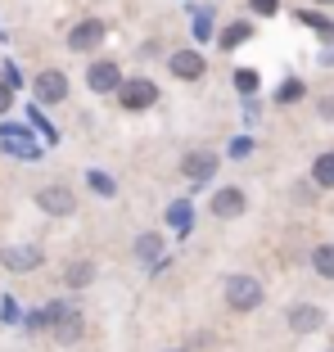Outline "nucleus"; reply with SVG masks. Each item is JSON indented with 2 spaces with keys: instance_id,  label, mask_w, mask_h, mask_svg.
Here are the masks:
<instances>
[{
  "instance_id": "412c9836",
  "label": "nucleus",
  "mask_w": 334,
  "mask_h": 352,
  "mask_svg": "<svg viewBox=\"0 0 334 352\" xmlns=\"http://www.w3.org/2000/svg\"><path fill=\"white\" fill-rule=\"evenodd\" d=\"M86 181H91V190H95V195H104V199H113V181H109L104 172H91V176H86Z\"/></svg>"
},
{
  "instance_id": "c9c22d12",
  "label": "nucleus",
  "mask_w": 334,
  "mask_h": 352,
  "mask_svg": "<svg viewBox=\"0 0 334 352\" xmlns=\"http://www.w3.org/2000/svg\"><path fill=\"white\" fill-rule=\"evenodd\" d=\"M330 352H334V348H330Z\"/></svg>"
},
{
  "instance_id": "5701e85b",
  "label": "nucleus",
  "mask_w": 334,
  "mask_h": 352,
  "mask_svg": "<svg viewBox=\"0 0 334 352\" xmlns=\"http://www.w3.org/2000/svg\"><path fill=\"white\" fill-rule=\"evenodd\" d=\"M293 19H298V23H307L312 32H325V28H330V19H321V14H312V10H298Z\"/></svg>"
},
{
  "instance_id": "a878e982",
  "label": "nucleus",
  "mask_w": 334,
  "mask_h": 352,
  "mask_svg": "<svg viewBox=\"0 0 334 352\" xmlns=\"http://www.w3.org/2000/svg\"><path fill=\"white\" fill-rule=\"evenodd\" d=\"M0 316H5V321H10V325L19 321V302H14L10 294H5V298H0Z\"/></svg>"
},
{
  "instance_id": "72a5a7b5",
  "label": "nucleus",
  "mask_w": 334,
  "mask_h": 352,
  "mask_svg": "<svg viewBox=\"0 0 334 352\" xmlns=\"http://www.w3.org/2000/svg\"><path fill=\"white\" fill-rule=\"evenodd\" d=\"M321 5H334V0H321Z\"/></svg>"
},
{
  "instance_id": "b1692460",
  "label": "nucleus",
  "mask_w": 334,
  "mask_h": 352,
  "mask_svg": "<svg viewBox=\"0 0 334 352\" xmlns=\"http://www.w3.org/2000/svg\"><path fill=\"white\" fill-rule=\"evenodd\" d=\"M235 86H240L244 95H253L258 91V73H253V68H240V73H235Z\"/></svg>"
},
{
  "instance_id": "ddd939ff",
  "label": "nucleus",
  "mask_w": 334,
  "mask_h": 352,
  "mask_svg": "<svg viewBox=\"0 0 334 352\" xmlns=\"http://www.w3.org/2000/svg\"><path fill=\"white\" fill-rule=\"evenodd\" d=\"M244 212V190H235V186H226V190H217L212 195V217H240Z\"/></svg>"
},
{
  "instance_id": "f257e3e1",
  "label": "nucleus",
  "mask_w": 334,
  "mask_h": 352,
  "mask_svg": "<svg viewBox=\"0 0 334 352\" xmlns=\"http://www.w3.org/2000/svg\"><path fill=\"white\" fill-rule=\"evenodd\" d=\"M45 330L59 343H73L77 334H82V311H77L73 302H45Z\"/></svg>"
},
{
  "instance_id": "bb28decb",
  "label": "nucleus",
  "mask_w": 334,
  "mask_h": 352,
  "mask_svg": "<svg viewBox=\"0 0 334 352\" xmlns=\"http://www.w3.org/2000/svg\"><path fill=\"white\" fill-rule=\"evenodd\" d=\"M253 149V135H240V140H230V158H244Z\"/></svg>"
},
{
  "instance_id": "7ed1b4c3",
  "label": "nucleus",
  "mask_w": 334,
  "mask_h": 352,
  "mask_svg": "<svg viewBox=\"0 0 334 352\" xmlns=\"http://www.w3.org/2000/svg\"><path fill=\"white\" fill-rule=\"evenodd\" d=\"M104 32H109V23H104V19H82L73 32H68V50H77V54H91V50H100V41H104Z\"/></svg>"
},
{
  "instance_id": "f03ea898",
  "label": "nucleus",
  "mask_w": 334,
  "mask_h": 352,
  "mask_svg": "<svg viewBox=\"0 0 334 352\" xmlns=\"http://www.w3.org/2000/svg\"><path fill=\"white\" fill-rule=\"evenodd\" d=\"M226 302H230V311H253L262 302L258 276H230L226 280Z\"/></svg>"
},
{
  "instance_id": "a211bd4d",
  "label": "nucleus",
  "mask_w": 334,
  "mask_h": 352,
  "mask_svg": "<svg viewBox=\"0 0 334 352\" xmlns=\"http://www.w3.org/2000/svg\"><path fill=\"white\" fill-rule=\"evenodd\" d=\"M253 36V23H230L226 32H221L217 41H221V50H235V45H244Z\"/></svg>"
},
{
  "instance_id": "393cba45",
  "label": "nucleus",
  "mask_w": 334,
  "mask_h": 352,
  "mask_svg": "<svg viewBox=\"0 0 334 352\" xmlns=\"http://www.w3.org/2000/svg\"><path fill=\"white\" fill-rule=\"evenodd\" d=\"M194 36H199V41H208V36H212V14H194Z\"/></svg>"
},
{
  "instance_id": "20e7f679",
  "label": "nucleus",
  "mask_w": 334,
  "mask_h": 352,
  "mask_svg": "<svg viewBox=\"0 0 334 352\" xmlns=\"http://www.w3.org/2000/svg\"><path fill=\"white\" fill-rule=\"evenodd\" d=\"M86 86H91L95 95H118L122 91V73H118L113 59H95L91 68H86Z\"/></svg>"
},
{
  "instance_id": "1a4fd4ad",
  "label": "nucleus",
  "mask_w": 334,
  "mask_h": 352,
  "mask_svg": "<svg viewBox=\"0 0 334 352\" xmlns=\"http://www.w3.org/2000/svg\"><path fill=\"white\" fill-rule=\"evenodd\" d=\"M36 204H41V212H50V217H68L77 208V195L68 186H41L36 190Z\"/></svg>"
},
{
  "instance_id": "2f4dec72",
  "label": "nucleus",
  "mask_w": 334,
  "mask_h": 352,
  "mask_svg": "<svg viewBox=\"0 0 334 352\" xmlns=\"http://www.w3.org/2000/svg\"><path fill=\"white\" fill-rule=\"evenodd\" d=\"M321 63H325V68L334 63V45H325V50H321Z\"/></svg>"
},
{
  "instance_id": "f704fd0d",
  "label": "nucleus",
  "mask_w": 334,
  "mask_h": 352,
  "mask_svg": "<svg viewBox=\"0 0 334 352\" xmlns=\"http://www.w3.org/2000/svg\"><path fill=\"white\" fill-rule=\"evenodd\" d=\"M172 352H186V348H172Z\"/></svg>"
},
{
  "instance_id": "0eeeda50",
  "label": "nucleus",
  "mask_w": 334,
  "mask_h": 352,
  "mask_svg": "<svg viewBox=\"0 0 334 352\" xmlns=\"http://www.w3.org/2000/svg\"><path fill=\"white\" fill-rule=\"evenodd\" d=\"M32 91H36V104H63L68 100V77L59 68H45V73H36Z\"/></svg>"
},
{
  "instance_id": "4be33fe9",
  "label": "nucleus",
  "mask_w": 334,
  "mask_h": 352,
  "mask_svg": "<svg viewBox=\"0 0 334 352\" xmlns=\"http://www.w3.org/2000/svg\"><path fill=\"white\" fill-rule=\"evenodd\" d=\"M27 122L36 126V131H45V135H50V140H54V135H59V131H54V126H50V122H45V118H41V104H32V109H27Z\"/></svg>"
},
{
  "instance_id": "6ab92c4d",
  "label": "nucleus",
  "mask_w": 334,
  "mask_h": 352,
  "mask_svg": "<svg viewBox=\"0 0 334 352\" xmlns=\"http://www.w3.org/2000/svg\"><path fill=\"white\" fill-rule=\"evenodd\" d=\"M312 267H316V276L334 280V244H321V249H312Z\"/></svg>"
},
{
  "instance_id": "f8f14e48",
  "label": "nucleus",
  "mask_w": 334,
  "mask_h": 352,
  "mask_svg": "<svg viewBox=\"0 0 334 352\" xmlns=\"http://www.w3.org/2000/svg\"><path fill=\"white\" fill-rule=\"evenodd\" d=\"M167 68H172V73H177L181 82H199L208 63H203V54H199V50H177L172 59H167Z\"/></svg>"
},
{
  "instance_id": "473e14b6",
  "label": "nucleus",
  "mask_w": 334,
  "mask_h": 352,
  "mask_svg": "<svg viewBox=\"0 0 334 352\" xmlns=\"http://www.w3.org/2000/svg\"><path fill=\"white\" fill-rule=\"evenodd\" d=\"M321 118H334V100H321Z\"/></svg>"
},
{
  "instance_id": "c85d7f7f",
  "label": "nucleus",
  "mask_w": 334,
  "mask_h": 352,
  "mask_svg": "<svg viewBox=\"0 0 334 352\" xmlns=\"http://www.w3.org/2000/svg\"><path fill=\"white\" fill-rule=\"evenodd\" d=\"M27 330H45V307H36V311L27 316Z\"/></svg>"
},
{
  "instance_id": "f3484780",
  "label": "nucleus",
  "mask_w": 334,
  "mask_h": 352,
  "mask_svg": "<svg viewBox=\"0 0 334 352\" xmlns=\"http://www.w3.org/2000/svg\"><path fill=\"white\" fill-rule=\"evenodd\" d=\"M312 181H316L321 190H334V149H330V154H321V158L312 163Z\"/></svg>"
},
{
  "instance_id": "c756f323",
  "label": "nucleus",
  "mask_w": 334,
  "mask_h": 352,
  "mask_svg": "<svg viewBox=\"0 0 334 352\" xmlns=\"http://www.w3.org/2000/svg\"><path fill=\"white\" fill-rule=\"evenodd\" d=\"M253 10H258V14H276L280 5H276V0H253Z\"/></svg>"
},
{
  "instance_id": "cd10ccee",
  "label": "nucleus",
  "mask_w": 334,
  "mask_h": 352,
  "mask_svg": "<svg viewBox=\"0 0 334 352\" xmlns=\"http://www.w3.org/2000/svg\"><path fill=\"white\" fill-rule=\"evenodd\" d=\"M10 104H14V86L0 82V113H10Z\"/></svg>"
},
{
  "instance_id": "6e6552de",
  "label": "nucleus",
  "mask_w": 334,
  "mask_h": 352,
  "mask_svg": "<svg viewBox=\"0 0 334 352\" xmlns=\"http://www.w3.org/2000/svg\"><path fill=\"white\" fill-rule=\"evenodd\" d=\"M0 145H5V154H14V158H41V145H32L27 126H19V122L0 126Z\"/></svg>"
},
{
  "instance_id": "7c9ffc66",
  "label": "nucleus",
  "mask_w": 334,
  "mask_h": 352,
  "mask_svg": "<svg viewBox=\"0 0 334 352\" xmlns=\"http://www.w3.org/2000/svg\"><path fill=\"white\" fill-rule=\"evenodd\" d=\"M5 82H10V86H23V77H19V68H14V63H5Z\"/></svg>"
},
{
  "instance_id": "4468645a",
  "label": "nucleus",
  "mask_w": 334,
  "mask_h": 352,
  "mask_svg": "<svg viewBox=\"0 0 334 352\" xmlns=\"http://www.w3.org/2000/svg\"><path fill=\"white\" fill-rule=\"evenodd\" d=\"M136 258H140V262H149V267H158V262H163V239H158L154 230L136 239Z\"/></svg>"
},
{
  "instance_id": "423d86ee",
  "label": "nucleus",
  "mask_w": 334,
  "mask_h": 352,
  "mask_svg": "<svg viewBox=\"0 0 334 352\" xmlns=\"http://www.w3.org/2000/svg\"><path fill=\"white\" fill-rule=\"evenodd\" d=\"M41 262H45V253L36 249V244H10V249H0V267L19 271V276H23V271H36Z\"/></svg>"
},
{
  "instance_id": "dca6fc26",
  "label": "nucleus",
  "mask_w": 334,
  "mask_h": 352,
  "mask_svg": "<svg viewBox=\"0 0 334 352\" xmlns=\"http://www.w3.org/2000/svg\"><path fill=\"white\" fill-rule=\"evenodd\" d=\"M63 280L73 285V289H86L95 280V262H68V271H63Z\"/></svg>"
},
{
  "instance_id": "aec40b11",
  "label": "nucleus",
  "mask_w": 334,
  "mask_h": 352,
  "mask_svg": "<svg viewBox=\"0 0 334 352\" xmlns=\"http://www.w3.org/2000/svg\"><path fill=\"white\" fill-rule=\"evenodd\" d=\"M276 100H280V104H298V100H303V82H298V77L280 82V95H276Z\"/></svg>"
},
{
  "instance_id": "2eb2a0df",
  "label": "nucleus",
  "mask_w": 334,
  "mask_h": 352,
  "mask_svg": "<svg viewBox=\"0 0 334 352\" xmlns=\"http://www.w3.org/2000/svg\"><path fill=\"white\" fill-rule=\"evenodd\" d=\"M167 221L181 230V235H190V226H194V208L181 199V204H167Z\"/></svg>"
},
{
  "instance_id": "39448f33",
  "label": "nucleus",
  "mask_w": 334,
  "mask_h": 352,
  "mask_svg": "<svg viewBox=\"0 0 334 352\" xmlns=\"http://www.w3.org/2000/svg\"><path fill=\"white\" fill-rule=\"evenodd\" d=\"M118 100H122V109L140 113V109H154V104H158V86L149 82V77H136V82H122Z\"/></svg>"
},
{
  "instance_id": "9d476101",
  "label": "nucleus",
  "mask_w": 334,
  "mask_h": 352,
  "mask_svg": "<svg viewBox=\"0 0 334 352\" xmlns=\"http://www.w3.org/2000/svg\"><path fill=\"white\" fill-rule=\"evenodd\" d=\"M221 167V158L212 154V149H190L186 158H181V172L190 176V181H199V186H203V181H212V172H217Z\"/></svg>"
},
{
  "instance_id": "9b49d317",
  "label": "nucleus",
  "mask_w": 334,
  "mask_h": 352,
  "mask_svg": "<svg viewBox=\"0 0 334 352\" xmlns=\"http://www.w3.org/2000/svg\"><path fill=\"white\" fill-rule=\"evenodd\" d=\"M325 325V311L316 307V302H298V307H289V330L293 334H316Z\"/></svg>"
}]
</instances>
